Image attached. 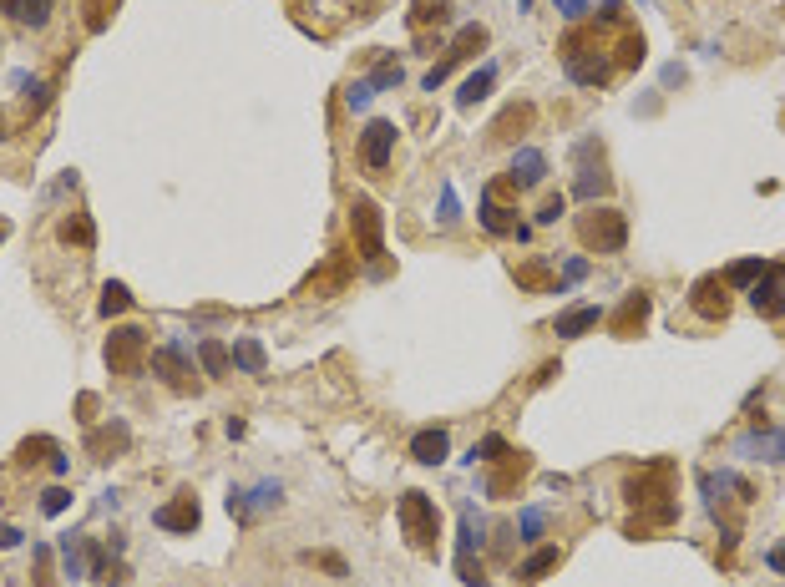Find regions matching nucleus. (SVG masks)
I'll list each match as a JSON object with an SVG mask.
<instances>
[{"mask_svg":"<svg viewBox=\"0 0 785 587\" xmlns=\"http://www.w3.org/2000/svg\"><path fill=\"white\" fill-rule=\"evenodd\" d=\"M492 87H497V61H482V71H471V76L461 81L456 107H477V102H487V97H492Z\"/></svg>","mask_w":785,"mask_h":587,"instance_id":"obj_24","label":"nucleus"},{"mask_svg":"<svg viewBox=\"0 0 785 587\" xmlns=\"http://www.w3.org/2000/svg\"><path fill=\"white\" fill-rule=\"evenodd\" d=\"M16 542H21V532H16V527H0V547H16Z\"/></svg>","mask_w":785,"mask_h":587,"instance_id":"obj_53","label":"nucleus"},{"mask_svg":"<svg viewBox=\"0 0 785 587\" xmlns=\"http://www.w3.org/2000/svg\"><path fill=\"white\" fill-rule=\"evenodd\" d=\"M0 11H6L16 26H26V31H41L51 21V0H0Z\"/></svg>","mask_w":785,"mask_h":587,"instance_id":"obj_26","label":"nucleus"},{"mask_svg":"<svg viewBox=\"0 0 785 587\" xmlns=\"http://www.w3.org/2000/svg\"><path fill=\"white\" fill-rule=\"evenodd\" d=\"M365 81H370L375 92H390V87H401V66H396V61H380L375 76H365Z\"/></svg>","mask_w":785,"mask_h":587,"instance_id":"obj_43","label":"nucleus"},{"mask_svg":"<svg viewBox=\"0 0 785 587\" xmlns=\"http://www.w3.org/2000/svg\"><path fill=\"white\" fill-rule=\"evenodd\" d=\"M456 218H461V203H456V188L446 183V193H441V213H436V223H441V228H451Z\"/></svg>","mask_w":785,"mask_h":587,"instance_id":"obj_46","label":"nucleus"},{"mask_svg":"<svg viewBox=\"0 0 785 587\" xmlns=\"http://www.w3.org/2000/svg\"><path fill=\"white\" fill-rule=\"evenodd\" d=\"M765 567H770V572H785V547H770V552H765Z\"/></svg>","mask_w":785,"mask_h":587,"instance_id":"obj_51","label":"nucleus"},{"mask_svg":"<svg viewBox=\"0 0 785 587\" xmlns=\"http://www.w3.org/2000/svg\"><path fill=\"white\" fill-rule=\"evenodd\" d=\"M750 304H755L760 319H785V264H770L750 284Z\"/></svg>","mask_w":785,"mask_h":587,"instance_id":"obj_15","label":"nucleus"},{"mask_svg":"<svg viewBox=\"0 0 785 587\" xmlns=\"http://www.w3.org/2000/svg\"><path fill=\"white\" fill-rule=\"evenodd\" d=\"M532 471V456L527 451H507L502 461H492V476H487V496H512L517 481Z\"/></svg>","mask_w":785,"mask_h":587,"instance_id":"obj_18","label":"nucleus"},{"mask_svg":"<svg viewBox=\"0 0 785 587\" xmlns=\"http://www.w3.org/2000/svg\"><path fill=\"white\" fill-rule=\"evenodd\" d=\"M284 501V486L279 481H259L254 491H244V486H233L228 491V517L239 522V527H249L259 512H269V507H279Z\"/></svg>","mask_w":785,"mask_h":587,"instance_id":"obj_10","label":"nucleus"},{"mask_svg":"<svg viewBox=\"0 0 785 587\" xmlns=\"http://www.w3.org/2000/svg\"><path fill=\"white\" fill-rule=\"evenodd\" d=\"M689 309H694L704 324H725V319H730V284H725L720 274L694 279V289H689Z\"/></svg>","mask_w":785,"mask_h":587,"instance_id":"obj_11","label":"nucleus"},{"mask_svg":"<svg viewBox=\"0 0 785 587\" xmlns=\"http://www.w3.org/2000/svg\"><path fill=\"white\" fill-rule=\"evenodd\" d=\"M370 97H375V87H370V81H355V87L345 92V102H350L355 112H365V107H370Z\"/></svg>","mask_w":785,"mask_h":587,"instance_id":"obj_47","label":"nucleus"},{"mask_svg":"<svg viewBox=\"0 0 785 587\" xmlns=\"http://www.w3.org/2000/svg\"><path fill=\"white\" fill-rule=\"evenodd\" d=\"M532 122H537V107H532V102H507V107L492 117L487 137H492V142H517Z\"/></svg>","mask_w":785,"mask_h":587,"instance_id":"obj_17","label":"nucleus"},{"mask_svg":"<svg viewBox=\"0 0 785 587\" xmlns=\"http://www.w3.org/2000/svg\"><path fill=\"white\" fill-rule=\"evenodd\" d=\"M66 507H71V491H66V486H51V491H41V512H46V517H61Z\"/></svg>","mask_w":785,"mask_h":587,"instance_id":"obj_44","label":"nucleus"},{"mask_svg":"<svg viewBox=\"0 0 785 587\" xmlns=\"http://www.w3.org/2000/svg\"><path fill=\"white\" fill-rule=\"evenodd\" d=\"M304 562H309V567H325L330 577H350V567H345L340 552H304Z\"/></svg>","mask_w":785,"mask_h":587,"instance_id":"obj_41","label":"nucleus"},{"mask_svg":"<svg viewBox=\"0 0 785 587\" xmlns=\"http://www.w3.org/2000/svg\"><path fill=\"white\" fill-rule=\"evenodd\" d=\"M598 304H573V309H563L558 319H553V334L558 340H578V334H588V329H598Z\"/></svg>","mask_w":785,"mask_h":587,"instance_id":"obj_22","label":"nucleus"},{"mask_svg":"<svg viewBox=\"0 0 785 587\" xmlns=\"http://www.w3.org/2000/svg\"><path fill=\"white\" fill-rule=\"evenodd\" d=\"M558 51H563L568 81H578V87H603V81L613 76V61H608V46H603L598 26H573L558 41Z\"/></svg>","mask_w":785,"mask_h":587,"instance_id":"obj_2","label":"nucleus"},{"mask_svg":"<svg viewBox=\"0 0 785 587\" xmlns=\"http://www.w3.org/2000/svg\"><path fill=\"white\" fill-rule=\"evenodd\" d=\"M765 269H770L765 259H740V264H730V269H725L720 279H725L730 289H750V284H755V279H760Z\"/></svg>","mask_w":785,"mask_h":587,"instance_id":"obj_36","label":"nucleus"},{"mask_svg":"<svg viewBox=\"0 0 785 587\" xmlns=\"http://www.w3.org/2000/svg\"><path fill=\"white\" fill-rule=\"evenodd\" d=\"M542 532H547V512H542V507H527V512L517 517V537H522V542H542Z\"/></svg>","mask_w":785,"mask_h":587,"instance_id":"obj_39","label":"nucleus"},{"mask_svg":"<svg viewBox=\"0 0 785 587\" xmlns=\"http://www.w3.org/2000/svg\"><path fill=\"white\" fill-rule=\"evenodd\" d=\"M56 456H61V441H56V436H26V441L16 446V461H21V466H41V461L51 466Z\"/></svg>","mask_w":785,"mask_h":587,"instance_id":"obj_28","label":"nucleus"},{"mask_svg":"<svg viewBox=\"0 0 785 587\" xmlns=\"http://www.w3.org/2000/svg\"><path fill=\"white\" fill-rule=\"evenodd\" d=\"M132 309V294H127V284H102V299H97V314L102 319H112V314H127Z\"/></svg>","mask_w":785,"mask_h":587,"instance_id":"obj_37","label":"nucleus"},{"mask_svg":"<svg viewBox=\"0 0 785 587\" xmlns=\"http://www.w3.org/2000/svg\"><path fill=\"white\" fill-rule=\"evenodd\" d=\"M553 6H558V11H563V16L573 21V26H578V21L588 16V0H553Z\"/></svg>","mask_w":785,"mask_h":587,"instance_id":"obj_49","label":"nucleus"},{"mask_svg":"<svg viewBox=\"0 0 785 587\" xmlns=\"http://www.w3.org/2000/svg\"><path fill=\"white\" fill-rule=\"evenodd\" d=\"M507 183H512L517 193L547 183V157H542L537 147H517V152H512V167H507Z\"/></svg>","mask_w":785,"mask_h":587,"instance_id":"obj_20","label":"nucleus"},{"mask_svg":"<svg viewBox=\"0 0 785 587\" xmlns=\"http://www.w3.org/2000/svg\"><path fill=\"white\" fill-rule=\"evenodd\" d=\"M6 137H11V132H6V112H0V142H6Z\"/></svg>","mask_w":785,"mask_h":587,"instance_id":"obj_54","label":"nucleus"},{"mask_svg":"<svg viewBox=\"0 0 785 587\" xmlns=\"http://www.w3.org/2000/svg\"><path fill=\"white\" fill-rule=\"evenodd\" d=\"M147 365V329L142 324H122L107 334V370L112 375H142Z\"/></svg>","mask_w":785,"mask_h":587,"instance_id":"obj_7","label":"nucleus"},{"mask_svg":"<svg viewBox=\"0 0 785 587\" xmlns=\"http://www.w3.org/2000/svg\"><path fill=\"white\" fill-rule=\"evenodd\" d=\"M573 228L588 254H623V243H628V218L608 203H588V213H578Z\"/></svg>","mask_w":785,"mask_h":587,"instance_id":"obj_3","label":"nucleus"},{"mask_svg":"<svg viewBox=\"0 0 785 587\" xmlns=\"http://www.w3.org/2000/svg\"><path fill=\"white\" fill-rule=\"evenodd\" d=\"M558 562H563V547H537V552L517 567V582H542V577L553 572Z\"/></svg>","mask_w":785,"mask_h":587,"instance_id":"obj_30","label":"nucleus"},{"mask_svg":"<svg viewBox=\"0 0 785 587\" xmlns=\"http://www.w3.org/2000/svg\"><path fill=\"white\" fill-rule=\"evenodd\" d=\"M644 36L634 31V26H623V36H618V66H644Z\"/></svg>","mask_w":785,"mask_h":587,"instance_id":"obj_38","label":"nucleus"},{"mask_svg":"<svg viewBox=\"0 0 785 587\" xmlns=\"http://www.w3.org/2000/svg\"><path fill=\"white\" fill-rule=\"evenodd\" d=\"M740 451H745V456H755V461H785V436L765 426V431L745 436V441H740Z\"/></svg>","mask_w":785,"mask_h":587,"instance_id":"obj_27","label":"nucleus"},{"mask_svg":"<svg viewBox=\"0 0 785 587\" xmlns=\"http://www.w3.org/2000/svg\"><path fill=\"white\" fill-rule=\"evenodd\" d=\"M507 451H512V446H507L502 436H482L477 446H471V456H466V461H487V466H492V461H502Z\"/></svg>","mask_w":785,"mask_h":587,"instance_id":"obj_40","label":"nucleus"},{"mask_svg":"<svg viewBox=\"0 0 785 587\" xmlns=\"http://www.w3.org/2000/svg\"><path fill=\"white\" fill-rule=\"evenodd\" d=\"M482 46H487V26H482V21H471V26H461V31L451 36L446 56H441V61H436L431 71H426V92H436L441 81H446V76H451V71H456V66L466 61V56H477Z\"/></svg>","mask_w":785,"mask_h":587,"instance_id":"obj_8","label":"nucleus"},{"mask_svg":"<svg viewBox=\"0 0 785 587\" xmlns=\"http://www.w3.org/2000/svg\"><path fill=\"white\" fill-rule=\"evenodd\" d=\"M92 410H97V395H82V400H76V415H82V421H87V426L97 421V415H92Z\"/></svg>","mask_w":785,"mask_h":587,"instance_id":"obj_50","label":"nucleus"},{"mask_svg":"<svg viewBox=\"0 0 785 587\" xmlns=\"http://www.w3.org/2000/svg\"><path fill=\"white\" fill-rule=\"evenodd\" d=\"M512 279H517V289H527V294H563V284L553 279V269H547L542 259H527V264H512Z\"/></svg>","mask_w":785,"mask_h":587,"instance_id":"obj_23","label":"nucleus"},{"mask_svg":"<svg viewBox=\"0 0 785 587\" xmlns=\"http://www.w3.org/2000/svg\"><path fill=\"white\" fill-rule=\"evenodd\" d=\"M563 208H568V198H563V193H547V198H542V208H537V223H558V218H563Z\"/></svg>","mask_w":785,"mask_h":587,"instance_id":"obj_45","label":"nucleus"},{"mask_svg":"<svg viewBox=\"0 0 785 587\" xmlns=\"http://www.w3.org/2000/svg\"><path fill=\"white\" fill-rule=\"evenodd\" d=\"M477 223H482L492 238H527V233H532L527 223H517V208H507V203H502V193H492V188L482 193Z\"/></svg>","mask_w":785,"mask_h":587,"instance_id":"obj_14","label":"nucleus"},{"mask_svg":"<svg viewBox=\"0 0 785 587\" xmlns=\"http://www.w3.org/2000/svg\"><path fill=\"white\" fill-rule=\"evenodd\" d=\"M350 233H355V254L360 259H370V264L385 259V213L375 208V198L360 193L350 203Z\"/></svg>","mask_w":785,"mask_h":587,"instance_id":"obj_6","label":"nucleus"},{"mask_svg":"<svg viewBox=\"0 0 785 587\" xmlns=\"http://www.w3.org/2000/svg\"><path fill=\"white\" fill-rule=\"evenodd\" d=\"M198 365H203L213 380H223V375L233 370V350L218 345V340H198Z\"/></svg>","mask_w":785,"mask_h":587,"instance_id":"obj_31","label":"nucleus"},{"mask_svg":"<svg viewBox=\"0 0 785 587\" xmlns=\"http://www.w3.org/2000/svg\"><path fill=\"white\" fill-rule=\"evenodd\" d=\"M82 6H87V26H92V31H102V26L112 21V11L122 6V0H82Z\"/></svg>","mask_w":785,"mask_h":587,"instance_id":"obj_42","label":"nucleus"},{"mask_svg":"<svg viewBox=\"0 0 785 587\" xmlns=\"http://www.w3.org/2000/svg\"><path fill=\"white\" fill-rule=\"evenodd\" d=\"M623 501L644 512V517H634V522L623 527V537L644 542L654 527H669V522L679 517V507H674V461H649V466H639L634 476L623 481Z\"/></svg>","mask_w":785,"mask_h":587,"instance_id":"obj_1","label":"nucleus"},{"mask_svg":"<svg viewBox=\"0 0 785 587\" xmlns=\"http://www.w3.org/2000/svg\"><path fill=\"white\" fill-rule=\"evenodd\" d=\"M36 587H56L51 582V547H36Z\"/></svg>","mask_w":785,"mask_h":587,"instance_id":"obj_48","label":"nucleus"},{"mask_svg":"<svg viewBox=\"0 0 785 587\" xmlns=\"http://www.w3.org/2000/svg\"><path fill=\"white\" fill-rule=\"evenodd\" d=\"M345 284H350V259L335 254L320 274H309V279H304V294H340Z\"/></svg>","mask_w":785,"mask_h":587,"instance_id":"obj_25","label":"nucleus"},{"mask_svg":"<svg viewBox=\"0 0 785 587\" xmlns=\"http://www.w3.org/2000/svg\"><path fill=\"white\" fill-rule=\"evenodd\" d=\"M446 456H451V436H446V426H426V431L411 436V461H421V466H441Z\"/></svg>","mask_w":785,"mask_h":587,"instance_id":"obj_21","label":"nucleus"},{"mask_svg":"<svg viewBox=\"0 0 785 587\" xmlns=\"http://www.w3.org/2000/svg\"><path fill=\"white\" fill-rule=\"evenodd\" d=\"M233 365L244 375H264V345L259 340H233Z\"/></svg>","mask_w":785,"mask_h":587,"instance_id":"obj_35","label":"nucleus"},{"mask_svg":"<svg viewBox=\"0 0 785 587\" xmlns=\"http://www.w3.org/2000/svg\"><path fill=\"white\" fill-rule=\"evenodd\" d=\"M482 542H487V522H482V512L471 507H461V532H456V572H461V582L466 587H482L487 582V572H482Z\"/></svg>","mask_w":785,"mask_h":587,"instance_id":"obj_5","label":"nucleus"},{"mask_svg":"<svg viewBox=\"0 0 785 587\" xmlns=\"http://www.w3.org/2000/svg\"><path fill=\"white\" fill-rule=\"evenodd\" d=\"M563 274H568V284H578V279H583V274H588V264H583V259H573V264H568V269H563Z\"/></svg>","mask_w":785,"mask_h":587,"instance_id":"obj_52","label":"nucleus"},{"mask_svg":"<svg viewBox=\"0 0 785 587\" xmlns=\"http://www.w3.org/2000/svg\"><path fill=\"white\" fill-rule=\"evenodd\" d=\"M61 572L71 582L87 577V537H61Z\"/></svg>","mask_w":785,"mask_h":587,"instance_id":"obj_33","label":"nucleus"},{"mask_svg":"<svg viewBox=\"0 0 785 587\" xmlns=\"http://www.w3.org/2000/svg\"><path fill=\"white\" fill-rule=\"evenodd\" d=\"M573 193H578L583 203H598V198H608V193H613V178L603 173V167H593V162H583V173H578V183H573Z\"/></svg>","mask_w":785,"mask_h":587,"instance_id":"obj_29","label":"nucleus"},{"mask_svg":"<svg viewBox=\"0 0 785 587\" xmlns=\"http://www.w3.org/2000/svg\"><path fill=\"white\" fill-rule=\"evenodd\" d=\"M396 522H401V532H406V542L416 552H436V542H441V512H436V501L426 491H406L396 501Z\"/></svg>","mask_w":785,"mask_h":587,"instance_id":"obj_4","label":"nucleus"},{"mask_svg":"<svg viewBox=\"0 0 785 587\" xmlns=\"http://www.w3.org/2000/svg\"><path fill=\"white\" fill-rule=\"evenodd\" d=\"M147 360H152V375L163 380L168 390H178V395H193V390H198L193 360H188L183 345H157V350H147Z\"/></svg>","mask_w":785,"mask_h":587,"instance_id":"obj_9","label":"nucleus"},{"mask_svg":"<svg viewBox=\"0 0 785 587\" xmlns=\"http://www.w3.org/2000/svg\"><path fill=\"white\" fill-rule=\"evenodd\" d=\"M390 152H396V122H385V117L365 122V132H360V162L370 167V173H385Z\"/></svg>","mask_w":785,"mask_h":587,"instance_id":"obj_13","label":"nucleus"},{"mask_svg":"<svg viewBox=\"0 0 785 587\" xmlns=\"http://www.w3.org/2000/svg\"><path fill=\"white\" fill-rule=\"evenodd\" d=\"M198 522H203V507H198V496H193V491H178L173 501H163V507L152 512V527L178 532V537H193Z\"/></svg>","mask_w":785,"mask_h":587,"instance_id":"obj_12","label":"nucleus"},{"mask_svg":"<svg viewBox=\"0 0 785 587\" xmlns=\"http://www.w3.org/2000/svg\"><path fill=\"white\" fill-rule=\"evenodd\" d=\"M451 21V0H416L411 6V26L426 31V26H446Z\"/></svg>","mask_w":785,"mask_h":587,"instance_id":"obj_34","label":"nucleus"},{"mask_svg":"<svg viewBox=\"0 0 785 587\" xmlns=\"http://www.w3.org/2000/svg\"><path fill=\"white\" fill-rule=\"evenodd\" d=\"M56 238H61V243H76V248H92V243H97V228H92L87 213H71V218H61Z\"/></svg>","mask_w":785,"mask_h":587,"instance_id":"obj_32","label":"nucleus"},{"mask_svg":"<svg viewBox=\"0 0 785 587\" xmlns=\"http://www.w3.org/2000/svg\"><path fill=\"white\" fill-rule=\"evenodd\" d=\"M127 446H132V426L127 421H107L102 431H87V456H97V461H117Z\"/></svg>","mask_w":785,"mask_h":587,"instance_id":"obj_19","label":"nucleus"},{"mask_svg":"<svg viewBox=\"0 0 785 587\" xmlns=\"http://www.w3.org/2000/svg\"><path fill=\"white\" fill-rule=\"evenodd\" d=\"M649 314H654V299L644 289H634V294H623V304L608 314V329L618 334V340H634V334H644Z\"/></svg>","mask_w":785,"mask_h":587,"instance_id":"obj_16","label":"nucleus"}]
</instances>
